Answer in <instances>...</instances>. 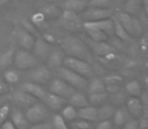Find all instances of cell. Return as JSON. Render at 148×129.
<instances>
[{
    "mask_svg": "<svg viewBox=\"0 0 148 129\" xmlns=\"http://www.w3.org/2000/svg\"><path fill=\"white\" fill-rule=\"evenodd\" d=\"M10 121L13 123V125L17 129H28L30 127V123L26 119L25 115L20 110L14 109L12 111Z\"/></svg>",
    "mask_w": 148,
    "mask_h": 129,
    "instance_id": "d6986e66",
    "label": "cell"
},
{
    "mask_svg": "<svg viewBox=\"0 0 148 129\" xmlns=\"http://www.w3.org/2000/svg\"><path fill=\"white\" fill-rule=\"evenodd\" d=\"M62 64L66 68L78 73L79 75L85 77V78H91L94 74L93 68L91 67V64L87 61L79 59V58L71 57V56L64 57Z\"/></svg>",
    "mask_w": 148,
    "mask_h": 129,
    "instance_id": "3957f363",
    "label": "cell"
},
{
    "mask_svg": "<svg viewBox=\"0 0 148 129\" xmlns=\"http://www.w3.org/2000/svg\"><path fill=\"white\" fill-rule=\"evenodd\" d=\"M96 129H113V123L112 121H110V119L102 120L98 123Z\"/></svg>",
    "mask_w": 148,
    "mask_h": 129,
    "instance_id": "7bdbcfd3",
    "label": "cell"
},
{
    "mask_svg": "<svg viewBox=\"0 0 148 129\" xmlns=\"http://www.w3.org/2000/svg\"><path fill=\"white\" fill-rule=\"evenodd\" d=\"M64 59V55L60 49H53L49 53V57L47 58V62L49 67L51 68H59L62 64Z\"/></svg>",
    "mask_w": 148,
    "mask_h": 129,
    "instance_id": "ffe728a7",
    "label": "cell"
},
{
    "mask_svg": "<svg viewBox=\"0 0 148 129\" xmlns=\"http://www.w3.org/2000/svg\"><path fill=\"white\" fill-rule=\"evenodd\" d=\"M28 78H29L31 82H34L41 85L49 82L51 78V75L49 68H47L45 66H39L34 68L28 74Z\"/></svg>",
    "mask_w": 148,
    "mask_h": 129,
    "instance_id": "8fae6325",
    "label": "cell"
},
{
    "mask_svg": "<svg viewBox=\"0 0 148 129\" xmlns=\"http://www.w3.org/2000/svg\"><path fill=\"white\" fill-rule=\"evenodd\" d=\"M3 77L4 81L8 84H15L19 81V74L15 70H5Z\"/></svg>",
    "mask_w": 148,
    "mask_h": 129,
    "instance_id": "1f68e13d",
    "label": "cell"
},
{
    "mask_svg": "<svg viewBox=\"0 0 148 129\" xmlns=\"http://www.w3.org/2000/svg\"><path fill=\"white\" fill-rule=\"evenodd\" d=\"M58 75L60 79L66 81L68 84L74 87L76 90L84 91L88 89V81L87 78L79 75L78 73L66 68V67H59L58 68Z\"/></svg>",
    "mask_w": 148,
    "mask_h": 129,
    "instance_id": "7a4b0ae2",
    "label": "cell"
},
{
    "mask_svg": "<svg viewBox=\"0 0 148 129\" xmlns=\"http://www.w3.org/2000/svg\"><path fill=\"white\" fill-rule=\"evenodd\" d=\"M126 92L132 97H140L141 95V85L138 81L133 80L126 84Z\"/></svg>",
    "mask_w": 148,
    "mask_h": 129,
    "instance_id": "f1b7e54d",
    "label": "cell"
},
{
    "mask_svg": "<svg viewBox=\"0 0 148 129\" xmlns=\"http://www.w3.org/2000/svg\"><path fill=\"white\" fill-rule=\"evenodd\" d=\"M142 1H143V3L145 4V6L148 5V0H142Z\"/></svg>",
    "mask_w": 148,
    "mask_h": 129,
    "instance_id": "6f0895ef",
    "label": "cell"
},
{
    "mask_svg": "<svg viewBox=\"0 0 148 129\" xmlns=\"http://www.w3.org/2000/svg\"><path fill=\"white\" fill-rule=\"evenodd\" d=\"M139 128L140 129H148V118L141 116V119L139 120Z\"/></svg>",
    "mask_w": 148,
    "mask_h": 129,
    "instance_id": "f907efd6",
    "label": "cell"
},
{
    "mask_svg": "<svg viewBox=\"0 0 148 129\" xmlns=\"http://www.w3.org/2000/svg\"><path fill=\"white\" fill-rule=\"evenodd\" d=\"M43 18H45V15H43L42 12H37V13H35L34 15H33L32 17V22L34 24H37V23H40L41 21L43 20Z\"/></svg>",
    "mask_w": 148,
    "mask_h": 129,
    "instance_id": "681fc988",
    "label": "cell"
},
{
    "mask_svg": "<svg viewBox=\"0 0 148 129\" xmlns=\"http://www.w3.org/2000/svg\"><path fill=\"white\" fill-rule=\"evenodd\" d=\"M9 1H11V0H0V6L5 5V4H7Z\"/></svg>",
    "mask_w": 148,
    "mask_h": 129,
    "instance_id": "9f6ffc18",
    "label": "cell"
},
{
    "mask_svg": "<svg viewBox=\"0 0 148 129\" xmlns=\"http://www.w3.org/2000/svg\"><path fill=\"white\" fill-rule=\"evenodd\" d=\"M106 91H107L109 94L113 95L115 93H117L120 91V86L118 84H110L106 86Z\"/></svg>",
    "mask_w": 148,
    "mask_h": 129,
    "instance_id": "bcb514c9",
    "label": "cell"
},
{
    "mask_svg": "<svg viewBox=\"0 0 148 129\" xmlns=\"http://www.w3.org/2000/svg\"><path fill=\"white\" fill-rule=\"evenodd\" d=\"M20 88H21L22 91L32 95L36 99L45 100V98L47 94V92L45 90V88L40 84H37V83L34 82H25L21 85Z\"/></svg>",
    "mask_w": 148,
    "mask_h": 129,
    "instance_id": "4fadbf2b",
    "label": "cell"
},
{
    "mask_svg": "<svg viewBox=\"0 0 148 129\" xmlns=\"http://www.w3.org/2000/svg\"><path fill=\"white\" fill-rule=\"evenodd\" d=\"M114 11L111 8H96V7H87L83 11L82 17L86 21H95V20L106 19L111 18L113 16Z\"/></svg>",
    "mask_w": 148,
    "mask_h": 129,
    "instance_id": "ba28073f",
    "label": "cell"
},
{
    "mask_svg": "<svg viewBox=\"0 0 148 129\" xmlns=\"http://www.w3.org/2000/svg\"><path fill=\"white\" fill-rule=\"evenodd\" d=\"M28 129H51V126L45 122H38V123H34Z\"/></svg>",
    "mask_w": 148,
    "mask_h": 129,
    "instance_id": "7dc6e473",
    "label": "cell"
},
{
    "mask_svg": "<svg viewBox=\"0 0 148 129\" xmlns=\"http://www.w3.org/2000/svg\"><path fill=\"white\" fill-rule=\"evenodd\" d=\"M69 101H70L71 105L74 106L75 108H82L90 105L88 98L80 92H75L72 96L69 98Z\"/></svg>",
    "mask_w": 148,
    "mask_h": 129,
    "instance_id": "cb8c5ba5",
    "label": "cell"
},
{
    "mask_svg": "<svg viewBox=\"0 0 148 129\" xmlns=\"http://www.w3.org/2000/svg\"><path fill=\"white\" fill-rule=\"evenodd\" d=\"M145 7H146V9L145 10H146V16H147V19H148V5H146Z\"/></svg>",
    "mask_w": 148,
    "mask_h": 129,
    "instance_id": "680465c9",
    "label": "cell"
},
{
    "mask_svg": "<svg viewBox=\"0 0 148 129\" xmlns=\"http://www.w3.org/2000/svg\"><path fill=\"white\" fill-rule=\"evenodd\" d=\"M139 6H140L139 0H127L125 3V10L129 14L136 13L139 9Z\"/></svg>",
    "mask_w": 148,
    "mask_h": 129,
    "instance_id": "d6a6232c",
    "label": "cell"
},
{
    "mask_svg": "<svg viewBox=\"0 0 148 129\" xmlns=\"http://www.w3.org/2000/svg\"><path fill=\"white\" fill-rule=\"evenodd\" d=\"M62 18L66 21H75L77 20L78 18V15H77V12L75 11H72V10H66V9H64V12H62Z\"/></svg>",
    "mask_w": 148,
    "mask_h": 129,
    "instance_id": "60d3db41",
    "label": "cell"
},
{
    "mask_svg": "<svg viewBox=\"0 0 148 129\" xmlns=\"http://www.w3.org/2000/svg\"><path fill=\"white\" fill-rule=\"evenodd\" d=\"M14 53H15V49H10L0 55V72L7 70L8 67L13 64Z\"/></svg>",
    "mask_w": 148,
    "mask_h": 129,
    "instance_id": "603a6c76",
    "label": "cell"
},
{
    "mask_svg": "<svg viewBox=\"0 0 148 129\" xmlns=\"http://www.w3.org/2000/svg\"><path fill=\"white\" fill-rule=\"evenodd\" d=\"M116 1H118V2H122V1H124V0H116Z\"/></svg>",
    "mask_w": 148,
    "mask_h": 129,
    "instance_id": "91938a15",
    "label": "cell"
},
{
    "mask_svg": "<svg viewBox=\"0 0 148 129\" xmlns=\"http://www.w3.org/2000/svg\"><path fill=\"white\" fill-rule=\"evenodd\" d=\"M7 100H8V96L7 95H3V96H0V107L4 104L7 103Z\"/></svg>",
    "mask_w": 148,
    "mask_h": 129,
    "instance_id": "db71d44e",
    "label": "cell"
},
{
    "mask_svg": "<svg viewBox=\"0 0 148 129\" xmlns=\"http://www.w3.org/2000/svg\"><path fill=\"white\" fill-rule=\"evenodd\" d=\"M112 100H113V103L115 104V105H123L124 104V102H126L127 98H126V94L123 92H117L115 93V94L112 95Z\"/></svg>",
    "mask_w": 148,
    "mask_h": 129,
    "instance_id": "74e56055",
    "label": "cell"
},
{
    "mask_svg": "<svg viewBox=\"0 0 148 129\" xmlns=\"http://www.w3.org/2000/svg\"><path fill=\"white\" fill-rule=\"evenodd\" d=\"M0 129H17V128L13 125V123H12L10 120H6V121L2 124V126Z\"/></svg>",
    "mask_w": 148,
    "mask_h": 129,
    "instance_id": "816d5d0a",
    "label": "cell"
},
{
    "mask_svg": "<svg viewBox=\"0 0 148 129\" xmlns=\"http://www.w3.org/2000/svg\"><path fill=\"white\" fill-rule=\"evenodd\" d=\"M62 116L64 120H74L75 118L78 117V111L76 110V108L72 105H66L64 106L62 109Z\"/></svg>",
    "mask_w": 148,
    "mask_h": 129,
    "instance_id": "f546056e",
    "label": "cell"
},
{
    "mask_svg": "<svg viewBox=\"0 0 148 129\" xmlns=\"http://www.w3.org/2000/svg\"><path fill=\"white\" fill-rule=\"evenodd\" d=\"M131 118V114L125 107H120L115 110L113 114V121L117 127L123 126Z\"/></svg>",
    "mask_w": 148,
    "mask_h": 129,
    "instance_id": "7402d4cb",
    "label": "cell"
},
{
    "mask_svg": "<svg viewBox=\"0 0 148 129\" xmlns=\"http://www.w3.org/2000/svg\"><path fill=\"white\" fill-rule=\"evenodd\" d=\"M49 92L56 94L60 97H62L64 99H69L75 92H77V90L72 87L70 84L64 81L62 79H53L49 83Z\"/></svg>",
    "mask_w": 148,
    "mask_h": 129,
    "instance_id": "52a82bcc",
    "label": "cell"
},
{
    "mask_svg": "<svg viewBox=\"0 0 148 129\" xmlns=\"http://www.w3.org/2000/svg\"><path fill=\"white\" fill-rule=\"evenodd\" d=\"M15 1H20V0H15Z\"/></svg>",
    "mask_w": 148,
    "mask_h": 129,
    "instance_id": "6125c7cd",
    "label": "cell"
},
{
    "mask_svg": "<svg viewBox=\"0 0 148 129\" xmlns=\"http://www.w3.org/2000/svg\"><path fill=\"white\" fill-rule=\"evenodd\" d=\"M89 37L94 41H106L109 37L107 33L98 30H86Z\"/></svg>",
    "mask_w": 148,
    "mask_h": 129,
    "instance_id": "4dcf8cb0",
    "label": "cell"
},
{
    "mask_svg": "<svg viewBox=\"0 0 148 129\" xmlns=\"http://www.w3.org/2000/svg\"><path fill=\"white\" fill-rule=\"evenodd\" d=\"M9 92V86L8 83H6L4 80L0 79V96L3 95H7V93Z\"/></svg>",
    "mask_w": 148,
    "mask_h": 129,
    "instance_id": "f6af8a7d",
    "label": "cell"
},
{
    "mask_svg": "<svg viewBox=\"0 0 148 129\" xmlns=\"http://www.w3.org/2000/svg\"><path fill=\"white\" fill-rule=\"evenodd\" d=\"M43 39H45V41H47L49 43H51L55 41V37H53L51 34H49V33H45V35H43Z\"/></svg>",
    "mask_w": 148,
    "mask_h": 129,
    "instance_id": "f5cc1de1",
    "label": "cell"
},
{
    "mask_svg": "<svg viewBox=\"0 0 148 129\" xmlns=\"http://www.w3.org/2000/svg\"><path fill=\"white\" fill-rule=\"evenodd\" d=\"M20 25H21L24 30H27L28 32H30L31 34L34 35V36L38 35L37 30H36V27H35V25H34V23H33V22H31V21H29V20H27V19H25V18H23V19L20 20Z\"/></svg>",
    "mask_w": 148,
    "mask_h": 129,
    "instance_id": "e575fe53",
    "label": "cell"
},
{
    "mask_svg": "<svg viewBox=\"0 0 148 129\" xmlns=\"http://www.w3.org/2000/svg\"><path fill=\"white\" fill-rule=\"evenodd\" d=\"M88 90L89 93H102L106 92V86L105 83L99 78H94L91 81V83L88 84Z\"/></svg>",
    "mask_w": 148,
    "mask_h": 129,
    "instance_id": "83f0119b",
    "label": "cell"
},
{
    "mask_svg": "<svg viewBox=\"0 0 148 129\" xmlns=\"http://www.w3.org/2000/svg\"><path fill=\"white\" fill-rule=\"evenodd\" d=\"M78 117L86 121H98V110L96 106L88 105L85 107L79 108Z\"/></svg>",
    "mask_w": 148,
    "mask_h": 129,
    "instance_id": "ac0fdd59",
    "label": "cell"
},
{
    "mask_svg": "<svg viewBox=\"0 0 148 129\" xmlns=\"http://www.w3.org/2000/svg\"><path fill=\"white\" fill-rule=\"evenodd\" d=\"M13 64L18 70H27L34 68L37 64V58L26 49H15Z\"/></svg>",
    "mask_w": 148,
    "mask_h": 129,
    "instance_id": "277c9868",
    "label": "cell"
},
{
    "mask_svg": "<svg viewBox=\"0 0 148 129\" xmlns=\"http://www.w3.org/2000/svg\"><path fill=\"white\" fill-rule=\"evenodd\" d=\"M108 93L102 92V93H92L89 95L88 100L89 103L93 106H101L103 104L106 103V101L108 100Z\"/></svg>",
    "mask_w": 148,
    "mask_h": 129,
    "instance_id": "484cf974",
    "label": "cell"
},
{
    "mask_svg": "<svg viewBox=\"0 0 148 129\" xmlns=\"http://www.w3.org/2000/svg\"><path fill=\"white\" fill-rule=\"evenodd\" d=\"M43 101L45 102V104H47V106L49 109L55 110V111L62 109V107H64L66 103V99L58 96V95H56V94H53V93H51V92L47 93Z\"/></svg>",
    "mask_w": 148,
    "mask_h": 129,
    "instance_id": "2e32d148",
    "label": "cell"
},
{
    "mask_svg": "<svg viewBox=\"0 0 148 129\" xmlns=\"http://www.w3.org/2000/svg\"><path fill=\"white\" fill-rule=\"evenodd\" d=\"M86 30H98L107 33L108 35L114 34V21L111 18L95 20V21H86L84 24Z\"/></svg>",
    "mask_w": 148,
    "mask_h": 129,
    "instance_id": "30bf717a",
    "label": "cell"
},
{
    "mask_svg": "<svg viewBox=\"0 0 148 129\" xmlns=\"http://www.w3.org/2000/svg\"><path fill=\"white\" fill-rule=\"evenodd\" d=\"M123 129H140L139 128V120L131 117L130 119L123 125Z\"/></svg>",
    "mask_w": 148,
    "mask_h": 129,
    "instance_id": "b9f144b4",
    "label": "cell"
},
{
    "mask_svg": "<svg viewBox=\"0 0 148 129\" xmlns=\"http://www.w3.org/2000/svg\"><path fill=\"white\" fill-rule=\"evenodd\" d=\"M15 37L20 47H22L23 49H26V51L32 49L35 41V36L33 34H31L30 32H28L26 30H24L21 25L16 28Z\"/></svg>",
    "mask_w": 148,
    "mask_h": 129,
    "instance_id": "9c48e42d",
    "label": "cell"
},
{
    "mask_svg": "<svg viewBox=\"0 0 148 129\" xmlns=\"http://www.w3.org/2000/svg\"><path fill=\"white\" fill-rule=\"evenodd\" d=\"M60 45H62L64 51L68 56L79 58V59H82L87 62H90L92 60L89 45L79 37L68 35L62 38Z\"/></svg>",
    "mask_w": 148,
    "mask_h": 129,
    "instance_id": "6da1fadb",
    "label": "cell"
},
{
    "mask_svg": "<svg viewBox=\"0 0 148 129\" xmlns=\"http://www.w3.org/2000/svg\"><path fill=\"white\" fill-rule=\"evenodd\" d=\"M10 113V107L7 103L2 105L0 107V128H1L2 124L7 120V117L9 116Z\"/></svg>",
    "mask_w": 148,
    "mask_h": 129,
    "instance_id": "8d00e7d4",
    "label": "cell"
},
{
    "mask_svg": "<svg viewBox=\"0 0 148 129\" xmlns=\"http://www.w3.org/2000/svg\"><path fill=\"white\" fill-rule=\"evenodd\" d=\"M42 13L45 16H56L59 13V9L55 5H47L45 7H43Z\"/></svg>",
    "mask_w": 148,
    "mask_h": 129,
    "instance_id": "ab89813d",
    "label": "cell"
},
{
    "mask_svg": "<svg viewBox=\"0 0 148 129\" xmlns=\"http://www.w3.org/2000/svg\"><path fill=\"white\" fill-rule=\"evenodd\" d=\"M32 49L34 51V56L36 58L41 60H47V58L49 57V53H51V51L53 49H51V43H49L43 38L39 37V38H35Z\"/></svg>",
    "mask_w": 148,
    "mask_h": 129,
    "instance_id": "5bb4252c",
    "label": "cell"
},
{
    "mask_svg": "<svg viewBox=\"0 0 148 129\" xmlns=\"http://www.w3.org/2000/svg\"><path fill=\"white\" fill-rule=\"evenodd\" d=\"M75 126H76L78 129H90V123L89 121H86V120H80V121L75 122Z\"/></svg>",
    "mask_w": 148,
    "mask_h": 129,
    "instance_id": "c3c4849f",
    "label": "cell"
},
{
    "mask_svg": "<svg viewBox=\"0 0 148 129\" xmlns=\"http://www.w3.org/2000/svg\"><path fill=\"white\" fill-rule=\"evenodd\" d=\"M126 108L131 114V116L138 118L142 116L143 113V106L142 102L138 97H129L126 100Z\"/></svg>",
    "mask_w": 148,
    "mask_h": 129,
    "instance_id": "9a60e30c",
    "label": "cell"
},
{
    "mask_svg": "<svg viewBox=\"0 0 148 129\" xmlns=\"http://www.w3.org/2000/svg\"><path fill=\"white\" fill-rule=\"evenodd\" d=\"M113 21H114V34L116 35V37L121 39V40H130L131 36L128 34L126 30L123 27V25L120 23L118 18L113 19Z\"/></svg>",
    "mask_w": 148,
    "mask_h": 129,
    "instance_id": "4316f807",
    "label": "cell"
},
{
    "mask_svg": "<svg viewBox=\"0 0 148 129\" xmlns=\"http://www.w3.org/2000/svg\"><path fill=\"white\" fill-rule=\"evenodd\" d=\"M122 81V78L118 76H108V77H105L103 80L104 83H106L107 85H110V84H118Z\"/></svg>",
    "mask_w": 148,
    "mask_h": 129,
    "instance_id": "ee69618b",
    "label": "cell"
},
{
    "mask_svg": "<svg viewBox=\"0 0 148 129\" xmlns=\"http://www.w3.org/2000/svg\"><path fill=\"white\" fill-rule=\"evenodd\" d=\"M12 100H13L14 104H15L17 107L26 108V109L37 102L36 98L33 97L32 95L28 94V93L24 92V91H22V90L14 93L13 96H12Z\"/></svg>",
    "mask_w": 148,
    "mask_h": 129,
    "instance_id": "7c38bea8",
    "label": "cell"
},
{
    "mask_svg": "<svg viewBox=\"0 0 148 129\" xmlns=\"http://www.w3.org/2000/svg\"><path fill=\"white\" fill-rule=\"evenodd\" d=\"M146 45H147V47H148V39H147V41H146Z\"/></svg>",
    "mask_w": 148,
    "mask_h": 129,
    "instance_id": "94428289",
    "label": "cell"
},
{
    "mask_svg": "<svg viewBox=\"0 0 148 129\" xmlns=\"http://www.w3.org/2000/svg\"><path fill=\"white\" fill-rule=\"evenodd\" d=\"M53 124L55 129H69L68 125L66 123V120L62 118V115L56 114L53 117Z\"/></svg>",
    "mask_w": 148,
    "mask_h": 129,
    "instance_id": "d590c367",
    "label": "cell"
},
{
    "mask_svg": "<svg viewBox=\"0 0 148 129\" xmlns=\"http://www.w3.org/2000/svg\"><path fill=\"white\" fill-rule=\"evenodd\" d=\"M141 102H142L143 106V113L142 116L148 118V91H144L143 93H141Z\"/></svg>",
    "mask_w": 148,
    "mask_h": 129,
    "instance_id": "f35d334b",
    "label": "cell"
},
{
    "mask_svg": "<svg viewBox=\"0 0 148 129\" xmlns=\"http://www.w3.org/2000/svg\"><path fill=\"white\" fill-rule=\"evenodd\" d=\"M143 84H144V86L146 87V89L148 91V75H145V76L143 77Z\"/></svg>",
    "mask_w": 148,
    "mask_h": 129,
    "instance_id": "11a10c76",
    "label": "cell"
},
{
    "mask_svg": "<svg viewBox=\"0 0 148 129\" xmlns=\"http://www.w3.org/2000/svg\"><path fill=\"white\" fill-rule=\"evenodd\" d=\"M98 110V120L102 121V120H107L110 119L111 117H113V114L115 112L116 108L114 107L113 105H106V104H103L100 107H97Z\"/></svg>",
    "mask_w": 148,
    "mask_h": 129,
    "instance_id": "d4e9b609",
    "label": "cell"
},
{
    "mask_svg": "<svg viewBox=\"0 0 148 129\" xmlns=\"http://www.w3.org/2000/svg\"><path fill=\"white\" fill-rule=\"evenodd\" d=\"M89 47H91L93 49L96 55L101 56V57L102 56L107 57V56L111 55L113 53V49L106 41H94L92 39H90Z\"/></svg>",
    "mask_w": 148,
    "mask_h": 129,
    "instance_id": "e0dca14e",
    "label": "cell"
},
{
    "mask_svg": "<svg viewBox=\"0 0 148 129\" xmlns=\"http://www.w3.org/2000/svg\"><path fill=\"white\" fill-rule=\"evenodd\" d=\"M111 0H88V7L96 8H109Z\"/></svg>",
    "mask_w": 148,
    "mask_h": 129,
    "instance_id": "836d02e7",
    "label": "cell"
},
{
    "mask_svg": "<svg viewBox=\"0 0 148 129\" xmlns=\"http://www.w3.org/2000/svg\"><path fill=\"white\" fill-rule=\"evenodd\" d=\"M24 115L30 124H34L45 121L49 117V110H47V106L43 105L42 103L36 102L26 109Z\"/></svg>",
    "mask_w": 148,
    "mask_h": 129,
    "instance_id": "8992f818",
    "label": "cell"
},
{
    "mask_svg": "<svg viewBox=\"0 0 148 129\" xmlns=\"http://www.w3.org/2000/svg\"><path fill=\"white\" fill-rule=\"evenodd\" d=\"M118 20L130 36H139L142 33L143 27L141 22L137 18L133 17L131 14L127 12H122L119 14Z\"/></svg>",
    "mask_w": 148,
    "mask_h": 129,
    "instance_id": "5b68a950",
    "label": "cell"
},
{
    "mask_svg": "<svg viewBox=\"0 0 148 129\" xmlns=\"http://www.w3.org/2000/svg\"><path fill=\"white\" fill-rule=\"evenodd\" d=\"M88 7V0H64L62 8L75 12L84 11Z\"/></svg>",
    "mask_w": 148,
    "mask_h": 129,
    "instance_id": "44dd1931",
    "label": "cell"
}]
</instances>
